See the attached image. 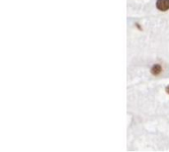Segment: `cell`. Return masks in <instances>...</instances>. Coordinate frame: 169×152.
<instances>
[{"instance_id": "6da1fadb", "label": "cell", "mask_w": 169, "mask_h": 152, "mask_svg": "<svg viewBox=\"0 0 169 152\" xmlns=\"http://www.w3.org/2000/svg\"><path fill=\"white\" fill-rule=\"evenodd\" d=\"M156 7L160 11H167L169 9V0H157Z\"/></svg>"}, {"instance_id": "7a4b0ae2", "label": "cell", "mask_w": 169, "mask_h": 152, "mask_svg": "<svg viewBox=\"0 0 169 152\" xmlns=\"http://www.w3.org/2000/svg\"><path fill=\"white\" fill-rule=\"evenodd\" d=\"M161 72V66L159 64H154L151 67V73L153 75H158Z\"/></svg>"}, {"instance_id": "3957f363", "label": "cell", "mask_w": 169, "mask_h": 152, "mask_svg": "<svg viewBox=\"0 0 169 152\" xmlns=\"http://www.w3.org/2000/svg\"><path fill=\"white\" fill-rule=\"evenodd\" d=\"M166 92H167V93L169 94V86L166 87Z\"/></svg>"}]
</instances>
